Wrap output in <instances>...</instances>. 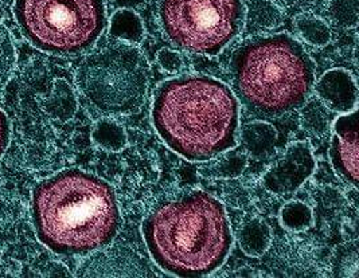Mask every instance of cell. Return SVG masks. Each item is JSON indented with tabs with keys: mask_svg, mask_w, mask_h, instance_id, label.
Here are the masks:
<instances>
[{
	"mask_svg": "<svg viewBox=\"0 0 359 278\" xmlns=\"http://www.w3.org/2000/svg\"><path fill=\"white\" fill-rule=\"evenodd\" d=\"M92 137L98 147L112 152L121 151L128 141L124 127L112 118H102L97 121L92 132Z\"/></svg>",
	"mask_w": 359,
	"mask_h": 278,
	"instance_id": "2e32d148",
	"label": "cell"
},
{
	"mask_svg": "<svg viewBox=\"0 0 359 278\" xmlns=\"http://www.w3.org/2000/svg\"><path fill=\"white\" fill-rule=\"evenodd\" d=\"M318 99L332 112L348 113L357 109L358 86L353 74L344 69L326 71L313 85Z\"/></svg>",
	"mask_w": 359,
	"mask_h": 278,
	"instance_id": "30bf717a",
	"label": "cell"
},
{
	"mask_svg": "<svg viewBox=\"0 0 359 278\" xmlns=\"http://www.w3.org/2000/svg\"><path fill=\"white\" fill-rule=\"evenodd\" d=\"M315 168L316 162L310 143L296 141L266 169L262 176V186L272 194L290 195L310 179Z\"/></svg>",
	"mask_w": 359,
	"mask_h": 278,
	"instance_id": "ba28073f",
	"label": "cell"
},
{
	"mask_svg": "<svg viewBox=\"0 0 359 278\" xmlns=\"http://www.w3.org/2000/svg\"><path fill=\"white\" fill-rule=\"evenodd\" d=\"M111 36L118 42L137 45L144 39V25L132 10H117L111 19Z\"/></svg>",
	"mask_w": 359,
	"mask_h": 278,
	"instance_id": "5bb4252c",
	"label": "cell"
},
{
	"mask_svg": "<svg viewBox=\"0 0 359 278\" xmlns=\"http://www.w3.org/2000/svg\"><path fill=\"white\" fill-rule=\"evenodd\" d=\"M158 64L163 69L164 71L170 74L180 73L183 67V60L177 51L170 49H162L156 55Z\"/></svg>",
	"mask_w": 359,
	"mask_h": 278,
	"instance_id": "603a6c76",
	"label": "cell"
},
{
	"mask_svg": "<svg viewBox=\"0 0 359 278\" xmlns=\"http://www.w3.org/2000/svg\"><path fill=\"white\" fill-rule=\"evenodd\" d=\"M82 96L104 115H130L143 105L148 88V64L143 53L117 42L88 54L77 67Z\"/></svg>",
	"mask_w": 359,
	"mask_h": 278,
	"instance_id": "8992f818",
	"label": "cell"
},
{
	"mask_svg": "<svg viewBox=\"0 0 359 278\" xmlns=\"http://www.w3.org/2000/svg\"><path fill=\"white\" fill-rule=\"evenodd\" d=\"M300 124L304 131L313 136H322L330 127V112L319 99H307L300 106Z\"/></svg>",
	"mask_w": 359,
	"mask_h": 278,
	"instance_id": "e0dca14e",
	"label": "cell"
},
{
	"mask_svg": "<svg viewBox=\"0 0 359 278\" xmlns=\"http://www.w3.org/2000/svg\"><path fill=\"white\" fill-rule=\"evenodd\" d=\"M10 134H11L10 121H8L6 113L0 109V160H1L6 149L8 147Z\"/></svg>",
	"mask_w": 359,
	"mask_h": 278,
	"instance_id": "cb8c5ba5",
	"label": "cell"
},
{
	"mask_svg": "<svg viewBox=\"0 0 359 278\" xmlns=\"http://www.w3.org/2000/svg\"><path fill=\"white\" fill-rule=\"evenodd\" d=\"M48 109L50 113L60 120H70L77 111V99L73 89L65 81L55 82L53 96L49 99Z\"/></svg>",
	"mask_w": 359,
	"mask_h": 278,
	"instance_id": "d6986e66",
	"label": "cell"
},
{
	"mask_svg": "<svg viewBox=\"0 0 359 278\" xmlns=\"http://www.w3.org/2000/svg\"><path fill=\"white\" fill-rule=\"evenodd\" d=\"M330 159L335 172L346 183L358 181V111L339 116L332 125Z\"/></svg>",
	"mask_w": 359,
	"mask_h": 278,
	"instance_id": "9c48e42d",
	"label": "cell"
},
{
	"mask_svg": "<svg viewBox=\"0 0 359 278\" xmlns=\"http://www.w3.org/2000/svg\"><path fill=\"white\" fill-rule=\"evenodd\" d=\"M272 232L260 218H250L238 231V244L246 256L260 257L271 246Z\"/></svg>",
	"mask_w": 359,
	"mask_h": 278,
	"instance_id": "4fadbf2b",
	"label": "cell"
},
{
	"mask_svg": "<svg viewBox=\"0 0 359 278\" xmlns=\"http://www.w3.org/2000/svg\"><path fill=\"white\" fill-rule=\"evenodd\" d=\"M328 14L337 26L355 27L358 23V0H331Z\"/></svg>",
	"mask_w": 359,
	"mask_h": 278,
	"instance_id": "44dd1931",
	"label": "cell"
},
{
	"mask_svg": "<svg viewBox=\"0 0 359 278\" xmlns=\"http://www.w3.org/2000/svg\"><path fill=\"white\" fill-rule=\"evenodd\" d=\"M283 20L280 8L269 0H249L246 4L245 22L250 29L264 32L276 29Z\"/></svg>",
	"mask_w": 359,
	"mask_h": 278,
	"instance_id": "9a60e30c",
	"label": "cell"
},
{
	"mask_svg": "<svg viewBox=\"0 0 359 278\" xmlns=\"http://www.w3.org/2000/svg\"><path fill=\"white\" fill-rule=\"evenodd\" d=\"M155 263L177 277H206L228 258L233 245L224 204L203 191H189L158 204L143 222Z\"/></svg>",
	"mask_w": 359,
	"mask_h": 278,
	"instance_id": "3957f363",
	"label": "cell"
},
{
	"mask_svg": "<svg viewBox=\"0 0 359 278\" xmlns=\"http://www.w3.org/2000/svg\"><path fill=\"white\" fill-rule=\"evenodd\" d=\"M14 14L35 48L57 55L86 51L107 27L104 0H15Z\"/></svg>",
	"mask_w": 359,
	"mask_h": 278,
	"instance_id": "5b68a950",
	"label": "cell"
},
{
	"mask_svg": "<svg viewBox=\"0 0 359 278\" xmlns=\"http://www.w3.org/2000/svg\"><path fill=\"white\" fill-rule=\"evenodd\" d=\"M151 116L164 144L189 162L205 163L237 147L238 99L226 83L210 76H180L161 83Z\"/></svg>",
	"mask_w": 359,
	"mask_h": 278,
	"instance_id": "7a4b0ae2",
	"label": "cell"
},
{
	"mask_svg": "<svg viewBox=\"0 0 359 278\" xmlns=\"http://www.w3.org/2000/svg\"><path fill=\"white\" fill-rule=\"evenodd\" d=\"M236 97L262 117L291 113L310 97L315 64L288 34L257 35L244 41L230 60Z\"/></svg>",
	"mask_w": 359,
	"mask_h": 278,
	"instance_id": "277c9868",
	"label": "cell"
},
{
	"mask_svg": "<svg viewBox=\"0 0 359 278\" xmlns=\"http://www.w3.org/2000/svg\"><path fill=\"white\" fill-rule=\"evenodd\" d=\"M32 218L38 239L58 256H88L112 244L123 225L112 186L77 168L35 186Z\"/></svg>",
	"mask_w": 359,
	"mask_h": 278,
	"instance_id": "6da1fadb",
	"label": "cell"
},
{
	"mask_svg": "<svg viewBox=\"0 0 359 278\" xmlns=\"http://www.w3.org/2000/svg\"><path fill=\"white\" fill-rule=\"evenodd\" d=\"M299 35L312 46H326L331 41V30L322 18L315 17L312 14H302L296 18L294 22Z\"/></svg>",
	"mask_w": 359,
	"mask_h": 278,
	"instance_id": "ac0fdd59",
	"label": "cell"
},
{
	"mask_svg": "<svg viewBox=\"0 0 359 278\" xmlns=\"http://www.w3.org/2000/svg\"><path fill=\"white\" fill-rule=\"evenodd\" d=\"M281 225L290 231H304L313 225V214L310 206L300 200L287 203L280 211Z\"/></svg>",
	"mask_w": 359,
	"mask_h": 278,
	"instance_id": "ffe728a7",
	"label": "cell"
},
{
	"mask_svg": "<svg viewBox=\"0 0 359 278\" xmlns=\"http://www.w3.org/2000/svg\"><path fill=\"white\" fill-rule=\"evenodd\" d=\"M248 165V155L240 149H229L201 168V174L212 179H236L243 175Z\"/></svg>",
	"mask_w": 359,
	"mask_h": 278,
	"instance_id": "7c38bea8",
	"label": "cell"
},
{
	"mask_svg": "<svg viewBox=\"0 0 359 278\" xmlns=\"http://www.w3.org/2000/svg\"><path fill=\"white\" fill-rule=\"evenodd\" d=\"M241 143L246 155L257 160H265L275 153L278 132L266 121H252L244 125L241 131Z\"/></svg>",
	"mask_w": 359,
	"mask_h": 278,
	"instance_id": "8fae6325",
	"label": "cell"
},
{
	"mask_svg": "<svg viewBox=\"0 0 359 278\" xmlns=\"http://www.w3.org/2000/svg\"><path fill=\"white\" fill-rule=\"evenodd\" d=\"M159 19L177 48L215 57L241 33L245 7L243 0H161Z\"/></svg>",
	"mask_w": 359,
	"mask_h": 278,
	"instance_id": "52a82bcc",
	"label": "cell"
},
{
	"mask_svg": "<svg viewBox=\"0 0 359 278\" xmlns=\"http://www.w3.org/2000/svg\"><path fill=\"white\" fill-rule=\"evenodd\" d=\"M15 48L11 34L0 23V88L8 81L15 65Z\"/></svg>",
	"mask_w": 359,
	"mask_h": 278,
	"instance_id": "7402d4cb",
	"label": "cell"
}]
</instances>
